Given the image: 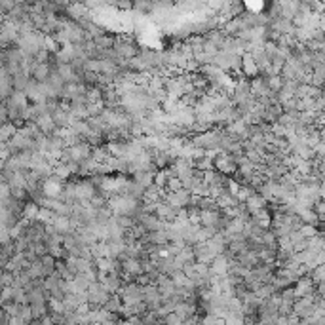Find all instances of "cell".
Masks as SVG:
<instances>
[{
	"instance_id": "obj_1",
	"label": "cell",
	"mask_w": 325,
	"mask_h": 325,
	"mask_svg": "<svg viewBox=\"0 0 325 325\" xmlns=\"http://www.w3.org/2000/svg\"><path fill=\"white\" fill-rule=\"evenodd\" d=\"M141 200L133 198L129 194H113L106 200V206L111 207L113 215H135L139 209Z\"/></svg>"
},
{
	"instance_id": "obj_2",
	"label": "cell",
	"mask_w": 325,
	"mask_h": 325,
	"mask_svg": "<svg viewBox=\"0 0 325 325\" xmlns=\"http://www.w3.org/2000/svg\"><path fill=\"white\" fill-rule=\"evenodd\" d=\"M63 183H65V181H61L59 177L50 175V177H46V179L42 181L40 190H42V194L48 196V198H57L61 194V190H63Z\"/></svg>"
},
{
	"instance_id": "obj_3",
	"label": "cell",
	"mask_w": 325,
	"mask_h": 325,
	"mask_svg": "<svg viewBox=\"0 0 325 325\" xmlns=\"http://www.w3.org/2000/svg\"><path fill=\"white\" fill-rule=\"evenodd\" d=\"M67 150H69V156H71V162H76L80 164L82 160H86L92 156V145H88L86 141H80L76 145L73 146H65Z\"/></svg>"
},
{
	"instance_id": "obj_4",
	"label": "cell",
	"mask_w": 325,
	"mask_h": 325,
	"mask_svg": "<svg viewBox=\"0 0 325 325\" xmlns=\"http://www.w3.org/2000/svg\"><path fill=\"white\" fill-rule=\"evenodd\" d=\"M164 202H167L173 207H186L190 202V190L188 188H179L175 192H166Z\"/></svg>"
},
{
	"instance_id": "obj_5",
	"label": "cell",
	"mask_w": 325,
	"mask_h": 325,
	"mask_svg": "<svg viewBox=\"0 0 325 325\" xmlns=\"http://www.w3.org/2000/svg\"><path fill=\"white\" fill-rule=\"evenodd\" d=\"M95 192H97V188H95L92 181H74V196H76V200H90Z\"/></svg>"
},
{
	"instance_id": "obj_6",
	"label": "cell",
	"mask_w": 325,
	"mask_h": 325,
	"mask_svg": "<svg viewBox=\"0 0 325 325\" xmlns=\"http://www.w3.org/2000/svg\"><path fill=\"white\" fill-rule=\"evenodd\" d=\"M221 209H200V226H209L219 230Z\"/></svg>"
},
{
	"instance_id": "obj_7",
	"label": "cell",
	"mask_w": 325,
	"mask_h": 325,
	"mask_svg": "<svg viewBox=\"0 0 325 325\" xmlns=\"http://www.w3.org/2000/svg\"><path fill=\"white\" fill-rule=\"evenodd\" d=\"M177 209H179V207H173V206H169L167 202H164V200H160L158 204H156L154 215H156V217H160L162 221L173 223V221L177 219Z\"/></svg>"
},
{
	"instance_id": "obj_8",
	"label": "cell",
	"mask_w": 325,
	"mask_h": 325,
	"mask_svg": "<svg viewBox=\"0 0 325 325\" xmlns=\"http://www.w3.org/2000/svg\"><path fill=\"white\" fill-rule=\"evenodd\" d=\"M213 166L219 169V173H223V175H228V173H234L236 171V164H234L232 156L228 153H225V156L223 158H213Z\"/></svg>"
},
{
	"instance_id": "obj_9",
	"label": "cell",
	"mask_w": 325,
	"mask_h": 325,
	"mask_svg": "<svg viewBox=\"0 0 325 325\" xmlns=\"http://www.w3.org/2000/svg\"><path fill=\"white\" fill-rule=\"evenodd\" d=\"M65 12H67V15H69L73 21H76V23H78L80 19L88 17V10H86V4H84V2H73V4H69V6L65 8Z\"/></svg>"
},
{
	"instance_id": "obj_10",
	"label": "cell",
	"mask_w": 325,
	"mask_h": 325,
	"mask_svg": "<svg viewBox=\"0 0 325 325\" xmlns=\"http://www.w3.org/2000/svg\"><path fill=\"white\" fill-rule=\"evenodd\" d=\"M34 122H36V126H38L40 132L46 133V135H52V132L55 129V122H53L52 114L50 113L38 114V116L34 118Z\"/></svg>"
},
{
	"instance_id": "obj_11",
	"label": "cell",
	"mask_w": 325,
	"mask_h": 325,
	"mask_svg": "<svg viewBox=\"0 0 325 325\" xmlns=\"http://www.w3.org/2000/svg\"><path fill=\"white\" fill-rule=\"evenodd\" d=\"M113 50L118 53L120 57H124V59H132V57H135L139 53L137 48L133 46V44H129V42H114Z\"/></svg>"
},
{
	"instance_id": "obj_12",
	"label": "cell",
	"mask_w": 325,
	"mask_h": 325,
	"mask_svg": "<svg viewBox=\"0 0 325 325\" xmlns=\"http://www.w3.org/2000/svg\"><path fill=\"white\" fill-rule=\"evenodd\" d=\"M52 114V118H53V122H55V126H61V127H69L71 124H73V116H71V113L69 111H65V109H55L53 113H50Z\"/></svg>"
},
{
	"instance_id": "obj_13",
	"label": "cell",
	"mask_w": 325,
	"mask_h": 325,
	"mask_svg": "<svg viewBox=\"0 0 325 325\" xmlns=\"http://www.w3.org/2000/svg\"><path fill=\"white\" fill-rule=\"evenodd\" d=\"M251 219H253V223L257 226H261V228H268V226H270L272 215H270V211H268L266 207H261V209L251 213Z\"/></svg>"
},
{
	"instance_id": "obj_14",
	"label": "cell",
	"mask_w": 325,
	"mask_h": 325,
	"mask_svg": "<svg viewBox=\"0 0 325 325\" xmlns=\"http://www.w3.org/2000/svg\"><path fill=\"white\" fill-rule=\"evenodd\" d=\"M272 31L276 34H291V33H295V27H293L291 19L278 17V19L272 21Z\"/></svg>"
},
{
	"instance_id": "obj_15",
	"label": "cell",
	"mask_w": 325,
	"mask_h": 325,
	"mask_svg": "<svg viewBox=\"0 0 325 325\" xmlns=\"http://www.w3.org/2000/svg\"><path fill=\"white\" fill-rule=\"evenodd\" d=\"M50 73H52V65H50V63H36L31 76H33L36 82H44V80H48Z\"/></svg>"
},
{
	"instance_id": "obj_16",
	"label": "cell",
	"mask_w": 325,
	"mask_h": 325,
	"mask_svg": "<svg viewBox=\"0 0 325 325\" xmlns=\"http://www.w3.org/2000/svg\"><path fill=\"white\" fill-rule=\"evenodd\" d=\"M52 175L59 177L61 181H69L73 177V171H71L69 164H65V162H55V164H53V169H52Z\"/></svg>"
},
{
	"instance_id": "obj_17",
	"label": "cell",
	"mask_w": 325,
	"mask_h": 325,
	"mask_svg": "<svg viewBox=\"0 0 325 325\" xmlns=\"http://www.w3.org/2000/svg\"><path fill=\"white\" fill-rule=\"evenodd\" d=\"M246 204V207L249 209V213L257 211V209H261V207H266V200L261 196V194L253 192L251 196H247V200L244 202Z\"/></svg>"
},
{
	"instance_id": "obj_18",
	"label": "cell",
	"mask_w": 325,
	"mask_h": 325,
	"mask_svg": "<svg viewBox=\"0 0 325 325\" xmlns=\"http://www.w3.org/2000/svg\"><path fill=\"white\" fill-rule=\"evenodd\" d=\"M36 213H38V204L34 202V200H27L25 204H23V209H21V217L27 221H34L36 219Z\"/></svg>"
},
{
	"instance_id": "obj_19",
	"label": "cell",
	"mask_w": 325,
	"mask_h": 325,
	"mask_svg": "<svg viewBox=\"0 0 325 325\" xmlns=\"http://www.w3.org/2000/svg\"><path fill=\"white\" fill-rule=\"evenodd\" d=\"M13 92L12 76L10 74H2L0 76V101H6Z\"/></svg>"
},
{
	"instance_id": "obj_20",
	"label": "cell",
	"mask_w": 325,
	"mask_h": 325,
	"mask_svg": "<svg viewBox=\"0 0 325 325\" xmlns=\"http://www.w3.org/2000/svg\"><path fill=\"white\" fill-rule=\"evenodd\" d=\"M153 177H154V171H148V169H137V171L133 173V181L135 183H139L141 186H148L153 185Z\"/></svg>"
},
{
	"instance_id": "obj_21",
	"label": "cell",
	"mask_w": 325,
	"mask_h": 325,
	"mask_svg": "<svg viewBox=\"0 0 325 325\" xmlns=\"http://www.w3.org/2000/svg\"><path fill=\"white\" fill-rule=\"evenodd\" d=\"M52 226L59 234L71 232V221H69V215H55V219H53Z\"/></svg>"
},
{
	"instance_id": "obj_22",
	"label": "cell",
	"mask_w": 325,
	"mask_h": 325,
	"mask_svg": "<svg viewBox=\"0 0 325 325\" xmlns=\"http://www.w3.org/2000/svg\"><path fill=\"white\" fill-rule=\"evenodd\" d=\"M55 215H57V213L52 211L50 207H40L38 206V213H36V219L34 221H40L42 225H52L53 219H55Z\"/></svg>"
},
{
	"instance_id": "obj_23",
	"label": "cell",
	"mask_w": 325,
	"mask_h": 325,
	"mask_svg": "<svg viewBox=\"0 0 325 325\" xmlns=\"http://www.w3.org/2000/svg\"><path fill=\"white\" fill-rule=\"evenodd\" d=\"M93 44L97 46V50H106V48H113L114 44V38L113 36H106V34H97V36H93Z\"/></svg>"
},
{
	"instance_id": "obj_24",
	"label": "cell",
	"mask_w": 325,
	"mask_h": 325,
	"mask_svg": "<svg viewBox=\"0 0 325 325\" xmlns=\"http://www.w3.org/2000/svg\"><path fill=\"white\" fill-rule=\"evenodd\" d=\"M15 132H17V126L12 124L10 120H6V122H2V124H0V139L2 141H8Z\"/></svg>"
},
{
	"instance_id": "obj_25",
	"label": "cell",
	"mask_w": 325,
	"mask_h": 325,
	"mask_svg": "<svg viewBox=\"0 0 325 325\" xmlns=\"http://www.w3.org/2000/svg\"><path fill=\"white\" fill-rule=\"evenodd\" d=\"M266 86H268V90L270 92H279L281 90V86H284V78H281V74H272V76H266Z\"/></svg>"
},
{
	"instance_id": "obj_26",
	"label": "cell",
	"mask_w": 325,
	"mask_h": 325,
	"mask_svg": "<svg viewBox=\"0 0 325 325\" xmlns=\"http://www.w3.org/2000/svg\"><path fill=\"white\" fill-rule=\"evenodd\" d=\"M242 67H244V73H246L247 76L259 73V71H257V67H255V61H253V57L249 55V53L242 55Z\"/></svg>"
},
{
	"instance_id": "obj_27",
	"label": "cell",
	"mask_w": 325,
	"mask_h": 325,
	"mask_svg": "<svg viewBox=\"0 0 325 325\" xmlns=\"http://www.w3.org/2000/svg\"><path fill=\"white\" fill-rule=\"evenodd\" d=\"M10 194L17 202H27L29 200V192H27V188H23V186H10Z\"/></svg>"
},
{
	"instance_id": "obj_28",
	"label": "cell",
	"mask_w": 325,
	"mask_h": 325,
	"mask_svg": "<svg viewBox=\"0 0 325 325\" xmlns=\"http://www.w3.org/2000/svg\"><path fill=\"white\" fill-rule=\"evenodd\" d=\"M86 109H88V114H90V116H97V114L103 113V109H105V101L99 99V101H93V103H88Z\"/></svg>"
},
{
	"instance_id": "obj_29",
	"label": "cell",
	"mask_w": 325,
	"mask_h": 325,
	"mask_svg": "<svg viewBox=\"0 0 325 325\" xmlns=\"http://www.w3.org/2000/svg\"><path fill=\"white\" fill-rule=\"evenodd\" d=\"M114 219H116V223H118L124 230H127V228H132V226L135 225V217H133V215H114Z\"/></svg>"
},
{
	"instance_id": "obj_30",
	"label": "cell",
	"mask_w": 325,
	"mask_h": 325,
	"mask_svg": "<svg viewBox=\"0 0 325 325\" xmlns=\"http://www.w3.org/2000/svg\"><path fill=\"white\" fill-rule=\"evenodd\" d=\"M164 188H167V192H175V190H179V188H183V183H181L179 177H173V175H169L166 181V186Z\"/></svg>"
},
{
	"instance_id": "obj_31",
	"label": "cell",
	"mask_w": 325,
	"mask_h": 325,
	"mask_svg": "<svg viewBox=\"0 0 325 325\" xmlns=\"http://www.w3.org/2000/svg\"><path fill=\"white\" fill-rule=\"evenodd\" d=\"M299 230H300V234H302L305 238H312V236H316V234L319 232V230H318V226H314V225H306V223H305V225H302V226H300Z\"/></svg>"
},
{
	"instance_id": "obj_32",
	"label": "cell",
	"mask_w": 325,
	"mask_h": 325,
	"mask_svg": "<svg viewBox=\"0 0 325 325\" xmlns=\"http://www.w3.org/2000/svg\"><path fill=\"white\" fill-rule=\"evenodd\" d=\"M166 181H167V173L166 171H154V177H153V183L156 186H166Z\"/></svg>"
},
{
	"instance_id": "obj_33",
	"label": "cell",
	"mask_w": 325,
	"mask_h": 325,
	"mask_svg": "<svg viewBox=\"0 0 325 325\" xmlns=\"http://www.w3.org/2000/svg\"><path fill=\"white\" fill-rule=\"evenodd\" d=\"M162 321H164V323H169V325H177V323H181V321H183V318H181V316H177L175 312H167L166 316L162 318Z\"/></svg>"
},
{
	"instance_id": "obj_34",
	"label": "cell",
	"mask_w": 325,
	"mask_h": 325,
	"mask_svg": "<svg viewBox=\"0 0 325 325\" xmlns=\"http://www.w3.org/2000/svg\"><path fill=\"white\" fill-rule=\"evenodd\" d=\"M10 156H12V150H10V145H8V141L0 139V158L6 162Z\"/></svg>"
},
{
	"instance_id": "obj_35",
	"label": "cell",
	"mask_w": 325,
	"mask_h": 325,
	"mask_svg": "<svg viewBox=\"0 0 325 325\" xmlns=\"http://www.w3.org/2000/svg\"><path fill=\"white\" fill-rule=\"evenodd\" d=\"M12 194H10V185L4 183V181H0V202H6Z\"/></svg>"
},
{
	"instance_id": "obj_36",
	"label": "cell",
	"mask_w": 325,
	"mask_h": 325,
	"mask_svg": "<svg viewBox=\"0 0 325 325\" xmlns=\"http://www.w3.org/2000/svg\"><path fill=\"white\" fill-rule=\"evenodd\" d=\"M2 169H4V160L0 158V171H2Z\"/></svg>"
}]
</instances>
